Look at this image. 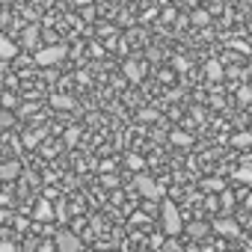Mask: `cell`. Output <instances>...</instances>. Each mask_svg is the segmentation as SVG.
<instances>
[{"mask_svg":"<svg viewBox=\"0 0 252 252\" xmlns=\"http://www.w3.org/2000/svg\"><path fill=\"white\" fill-rule=\"evenodd\" d=\"M160 217H163V231L169 234V237H175V234H181L187 225H184V220H181V211H178V205L172 202V199H163L160 202Z\"/></svg>","mask_w":252,"mask_h":252,"instance_id":"cell-1","label":"cell"},{"mask_svg":"<svg viewBox=\"0 0 252 252\" xmlns=\"http://www.w3.org/2000/svg\"><path fill=\"white\" fill-rule=\"evenodd\" d=\"M68 54V45L65 42H54V45H42L36 54H33V63L36 65H42V68H48V65H54V63H60L63 57Z\"/></svg>","mask_w":252,"mask_h":252,"instance_id":"cell-2","label":"cell"},{"mask_svg":"<svg viewBox=\"0 0 252 252\" xmlns=\"http://www.w3.org/2000/svg\"><path fill=\"white\" fill-rule=\"evenodd\" d=\"M134 190L143 196V199H158V202H163L166 199V190H163V184H158L152 175H146V172H140L137 175V181H134Z\"/></svg>","mask_w":252,"mask_h":252,"instance_id":"cell-3","label":"cell"},{"mask_svg":"<svg viewBox=\"0 0 252 252\" xmlns=\"http://www.w3.org/2000/svg\"><path fill=\"white\" fill-rule=\"evenodd\" d=\"M54 246H57V252H80V249H83L80 237H77L74 231H68V228L57 231V237H54Z\"/></svg>","mask_w":252,"mask_h":252,"instance_id":"cell-4","label":"cell"},{"mask_svg":"<svg viewBox=\"0 0 252 252\" xmlns=\"http://www.w3.org/2000/svg\"><path fill=\"white\" fill-rule=\"evenodd\" d=\"M211 228H214L217 234H222V237H237V234H240V225H237L234 217H217V220L211 222Z\"/></svg>","mask_w":252,"mask_h":252,"instance_id":"cell-5","label":"cell"},{"mask_svg":"<svg viewBox=\"0 0 252 252\" xmlns=\"http://www.w3.org/2000/svg\"><path fill=\"white\" fill-rule=\"evenodd\" d=\"M39 39H42V30H39V24H27L24 27V33H21V45L27 48V51H39Z\"/></svg>","mask_w":252,"mask_h":252,"instance_id":"cell-6","label":"cell"},{"mask_svg":"<svg viewBox=\"0 0 252 252\" xmlns=\"http://www.w3.org/2000/svg\"><path fill=\"white\" fill-rule=\"evenodd\" d=\"M33 220H36V222H51V220H57L54 205H51L48 199H39V202H36V208H33Z\"/></svg>","mask_w":252,"mask_h":252,"instance_id":"cell-7","label":"cell"},{"mask_svg":"<svg viewBox=\"0 0 252 252\" xmlns=\"http://www.w3.org/2000/svg\"><path fill=\"white\" fill-rule=\"evenodd\" d=\"M18 57V48H15V42L9 39V36H3L0 33V63H12Z\"/></svg>","mask_w":252,"mask_h":252,"instance_id":"cell-8","label":"cell"},{"mask_svg":"<svg viewBox=\"0 0 252 252\" xmlns=\"http://www.w3.org/2000/svg\"><path fill=\"white\" fill-rule=\"evenodd\" d=\"M205 77H208L211 83H220V80L225 77V68H222V63H220V60H208V63H205Z\"/></svg>","mask_w":252,"mask_h":252,"instance_id":"cell-9","label":"cell"},{"mask_svg":"<svg viewBox=\"0 0 252 252\" xmlns=\"http://www.w3.org/2000/svg\"><path fill=\"white\" fill-rule=\"evenodd\" d=\"M21 175V163L18 160H3L0 163V181H15Z\"/></svg>","mask_w":252,"mask_h":252,"instance_id":"cell-10","label":"cell"},{"mask_svg":"<svg viewBox=\"0 0 252 252\" xmlns=\"http://www.w3.org/2000/svg\"><path fill=\"white\" fill-rule=\"evenodd\" d=\"M51 107H54V110H74L77 101H74L71 95H65V92H57V95H51Z\"/></svg>","mask_w":252,"mask_h":252,"instance_id":"cell-11","label":"cell"},{"mask_svg":"<svg viewBox=\"0 0 252 252\" xmlns=\"http://www.w3.org/2000/svg\"><path fill=\"white\" fill-rule=\"evenodd\" d=\"M125 77H128L131 83H140L146 77V71H143V65L137 60H128V63H125Z\"/></svg>","mask_w":252,"mask_h":252,"instance_id":"cell-12","label":"cell"},{"mask_svg":"<svg viewBox=\"0 0 252 252\" xmlns=\"http://www.w3.org/2000/svg\"><path fill=\"white\" fill-rule=\"evenodd\" d=\"M211 231H214L211 222H190V225H187V234H190L193 240H205Z\"/></svg>","mask_w":252,"mask_h":252,"instance_id":"cell-13","label":"cell"},{"mask_svg":"<svg viewBox=\"0 0 252 252\" xmlns=\"http://www.w3.org/2000/svg\"><path fill=\"white\" fill-rule=\"evenodd\" d=\"M202 190H211V193H225V181H222V178H202Z\"/></svg>","mask_w":252,"mask_h":252,"instance_id":"cell-14","label":"cell"},{"mask_svg":"<svg viewBox=\"0 0 252 252\" xmlns=\"http://www.w3.org/2000/svg\"><path fill=\"white\" fill-rule=\"evenodd\" d=\"M42 137H45V131H33V134H24V137H21V146H24V149H36V146L42 143Z\"/></svg>","mask_w":252,"mask_h":252,"instance_id":"cell-15","label":"cell"},{"mask_svg":"<svg viewBox=\"0 0 252 252\" xmlns=\"http://www.w3.org/2000/svg\"><path fill=\"white\" fill-rule=\"evenodd\" d=\"M169 140H172L175 146H181V149H187V146H190V134H184V131H172V134H169Z\"/></svg>","mask_w":252,"mask_h":252,"instance_id":"cell-16","label":"cell"},{"mask_svg":"<svg viewBox=\"0 0 252 252\" xmlns=\"http://www.w3.org/2000/svg\"><path fill=\"white\" fill-rule=\"evenodd\" d=\"M234 178L243 181V184H252V166H240V169H234Z\"/></svg>","mask_w":252,"mask_h":252,"instance_id":"cell-17","label":"cell"},{"mask_svg":"<svg viewBox=\"0 0 252 252\" xmlns=\"http://www.w3.org/2000/svg\"><path fill=\"white\" fill-rule=\"evenodd\" d=\"M211 21V12H205V9H196L193 12V24H199V27H205Z\"/></svg>","mask_w":252,"mask_h":252,"instance_id":"cell-18","label":"cell"},{"mask_svg":"<svg viewBox=\"0 0 252 252\" xmlns=\"http://www.w3.org/2000/svg\"><path fill=\"white\" fill-rule=\"evenodd\" d=\"M220 202H222V208H225V217H228V214H231V205H234V196H231V190L220 193Z\"/></svg>","mask_w":252,"mask_h":252,"instance_id":"cell-19","label":"cell"},{"mask_svg":"<svg viewBox=\"0 0 252 252\" xmlns=\"http://www.w3.org/2000/svg\"><path fill=\"white\" fill-rule=\"evenodd\" d=\"M231 146H237V149H246V146H252V134H237V137L231 140Z\"/></svg>","mask_w":252,"mask_h":252,"instance_id":"cell-20","label":"cell"},{"mask_svg":"<svg viewBox=\"0 0 252 252\" xmlns=\"http://www.w3.org/2000/svg\"><path fill=\"white\" fill-rule=\"evenodd\" d=\"M128 166H131V169H143V166H146V160H143L140 155H128Z\"/></svg>","mask_w":252,"mask_h":252,"instance_id":"cell-21","label":"cell"},{"mask_svg":"<svg viewBox=\"0 0 252 252\" xmlns=\"http://www.w3.org/2000/svg\"><path fill=\"white\" fill-rule=\"evenodd\" d=\"M54 214H57V220H60V222H65V220H68V211H65V205H63V202L54 208Z\"/></svg>","mask_w":252,"mask_h":252,"instance_id":"cell-22","label":"cell"},{"mask_svg":"<svg viewBox=\"0 0 252 252\" xmlns=\"http://www.w3.org/2000/svg\"><path fill=\"white\" fill-rule=\"evenodd\" d=\"M77 140H80V131L77 128H68L65 131V143H77Z\"/></svg>","mask_w":252,"mask_h":252,"instance_id":"cell-23","label":"cell"},{"mask_svg":"<svg viewBox=\"0 0 252 252\" xmlns=\"http://www.w3.org/2000/svg\"><path fill=\"white\" fill-rule=\"evenodd\" d=\"M237 101H240V104H246V101H252V89H246V86H243V89L237 92Z\"/></svg>","mask_w":252,"mask_h":252,"instance_id":"cell-24","label":"cell"},{"mask_svg":"<svg viewBox=\"0 0 252 252\" xmlns=\"http://www.w3.org/2000/svg\"><path fill=\"white\" fill-rule=\"evenodd\" d=\"M9 125H12V113H0V128H9Z\"/></svg>","mask_w":252,"mask_h":252,"instance_id":"cell-25","label":"cell"},{"mask_svg":"<svg viewBox=\"0 0 252 252\" xmlns=\"http://www.w3.org/2000/svg\"><path fill=\"white\" fill-rule=\"evenodd\" d=\"M0 252H15V243L12 240H0Z\"/></svg>","mask_w":252,"mask_h":252,"instance_id":"cell-26","label":"cell"},{"mask_svg":"<svg viewBox=\"0 0 252 252\" xmlns=\"http://www.w3.org/2000/svg\"><path fill=\"white\" fill-rule=\"evenodd\" d=\"M231 48H234V51H240V54H246V51H249V45H243V42H231Z\"/></svg>","mask_w":252,"mask_h":252,"instance_id":"cell-27","label":"cell"},{"mask_svg":"<svg viewBox=\"0 0 252 252\" xmlns=\"http://www.w3.org/2000/svg\"><path fill=\"white\" fill-rule=\"evenodd\" d=\"M92 15H95V6H86V9H83V18L92 21Z\"/></svg>","mask_w":252,"mask_h":252,"instance_id":"cell-28","label":"cell"},{"mask_svg":"<svg viewBox=\"0 0 252 252\" xmlns=\"http://www.w3.org/2000/svg\"><path fill=\"white\" fill-rule=\"evenodd\" d=\"M184 252H205V249H199V246H196V243H190V246H187V249H184Z\"/></svg>","mask_w":252,"mask_h":252,"instance_id":"cell-29","label":"cell"},{"mask_svg":"<svg viewBox=\"0 0 252 252\" xmlns=\"http://www.w3.org/2000/svg\"><path fill=\"white\" fill-rule=\"evenodd\" d=\"M9 217V211H3V208H0V220H6Z\"/></svg>","mask_w":252,"mask_h":252,"instance_id":"cell-30","label":"cell"},{"mask_svg":"<svg viewBox=\"0 0 252 252\" xmlns=\"http://www.w3.org/2000/svg\"><path fill=\"white\" fill-rule=\"evenodd\" d=\"M249 71H252V63H249Z\"/></svg>","mask_w":252,"mask_h":252,"instance_id":"cell-31","label":"cell"},{"mask_svg":"<svg viewBox=\"0 0 252 252\" xmlns=\"http://www.w3.org/2000/svg\"><path fill=\"white\" fill-rule=\"evenodd\" d=\"M249 30H252V24H249Z\"/></svg>","mask_w":252,"mask_h":252,"instance_id":"cell-32","label":"cell"}]
</instances>
